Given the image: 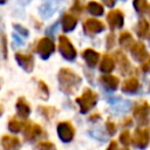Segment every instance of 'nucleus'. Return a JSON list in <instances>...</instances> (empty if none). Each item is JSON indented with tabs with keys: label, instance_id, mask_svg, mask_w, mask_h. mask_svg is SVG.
I'll list each match as a JSON object with an SVG mask.
<instances>
[{
	"label": "nucleus",
	"instance_id": "nucleus-1",
	"mask_svg": "<svg viewBox=\"0 0 150 150\" xmlns=\"http://www.w3.org/2000/svg\"><path fill=\"white\" fill-rule=\"evenodd\" d=\"M57 80H59L60 89L68 95L75 93L81 84V77L68 68L60 69L57 74Z\"/></svg>",
	"mask_w": 150,
	"mask_h": 150
},
{
	"label": "nucleus",
	"instance_id": "nucleus-2",
	"mask_svg": "<svg viewBox=\"0 0 150 150\" xmlns=\"http://www.w3.org/2000/svg\"><path fill=\"white\" fill-rule=\"evenodd\" d=\"M97 102V95L91 91L90 89H86L83 91V94L76 98V103L80 105V111L81 114H86L88 112Z\"/></svg>",
	"mask_w": 150,
	"mask_h": 150
},
{
	"label": "nucleus",
	"instance_id": "nucleus-3",
	"mask_svg": "<svg viewBox=\"0 0 150 150\" xmlns=\"http://www.w3.org/2000/svg\"><path fill=\"white\" fill-rule=\"evenodd\" d=\"M59 50L67 61H73L76 57V49L66 35L59 36Z\"/></svg>",
	"mask_w": 150,
	"mask_h": 150
},
{
	"label": "nucleus",
	"instance_id": "nucleus-4",
	"mask_svg": "<svg viewBox=\"0 0 150 150\" xmlns=\"http://www.w3.org/2000/svg\"><path fill=\"white\" fill-rule=\"evenodd\" d=\"M55 50V43L49 38H42L36 45V53L42 60H47Z\"/></svg>",
	"mask_w": 150,
	"mask_h": 150
},
{
	"label": "nucleus",
	"instance_id": "nucleus-5",
	"mask_svg": "<svg viewBox=\"0 0 150 150\" xmlns=\"http://www.w3.org/2000/svg\"><path fill=\"white\" fill-rule=\"evenodd\" d=\"M56 130H57L59 138H60L62 142H64V143H68V142H70V141L74 138V134H75L74 128H73V125H71L69 122H67V121L60 122V123L57 124Z\"/></svg>",
	"mask_w": 150,
	"mask_h": 150
},
{
	"label": "nucleus",
	"instance_id": "nucleus-6",
	"mask_svg": "<svg viewBox=\"0 0 150 150\" xmlns=\"http://www.w3.org/2000/svg\"><path fill=\"white\" fill-rule=\"evenodd\" d=\"M15 60H16V63H18L25 71H27V73L33 71V68H34V59H33L32 55L16 53V54H15Z\"/></svg>",
	"mask_w": 150,
	"mask_h": 150
},
{
	"label": "nucleus",
	"instance_id": "nucleus-7",
	"mask_svg": "<svg viewBox=\"0 0 150 150\" xmlns=\"http://www.w3.org/2000/svg\"><path fill=\"white\" fill-rule=\"evenodd\" d=\"M104 29V26L101 21L96 20V19H88L86 20V22L83 23V30L87 35H94L97 34L100 32H102Z\"/></svg>",
	"mask_w": 150,
	"mask_h": 150
},
{
	"label": "nucleus",
	"instance_id": "nucleus-8",
	"mask_svg": "<svg viewBox=\"0 0 150 150\" xmlns=\"http://www.w3.org/2000/svg\"><path fill=\"white\" fill-rule=\"evenodd\" d=\"M57 1L59 0H43L42 5L39 7V12L43 19H48L53 15L57 8Z\"/></svg>",
	"mask_w": 150,
	"mask_h": 150
},
{
	"label": "nucleus",
	"instance_id": "nucleus-9",
	"mask_svg": "<svg viewBox=\"0 0 150 150\" xmlns=\"http://www.w3.org/2000/svg\"><path fill=\"white\" fill-rule=\"evenodd\" d=\"M42 134H43V131H42V129H41V127L39 124L30 123V124H27L26 125V129H25V139L28 141V142H33L36 138L41 137Z\"/></svg>",
	"mask_w": 150,
	"mask_h": 150
},
{
	"label": "nucleus",
	"instance_id": "nucleus-10",
	"mask_svg": "<svg viewBox=\"0 0 150 150\" xmlns=\"http://www.w3.org/2000/svg\"><path fill=\"white\" fill-rule=\"evenodd\" d=\"M107 21H108V23H109L111 29L120 28L123 25V14L120 11L110 12L108 14V16H107Z\"/></svg>",
	"mask_w": 150,
	"mask_h": 150
},
{
	"label": "nucleus",
	"instance_id": "nucleus-11",
	"mask_svg": "<svg viewBox=\"0 0 150 150\" xmlns=\"http://www.w3.org/2000/svg\"><path fill=\"white\" fill-rule=\"evenodd\" d=\"M61 23H62V29L67 33V32H71L75 27H76V23H77V19L69 14V13H64L62 15V19H61Z\"/></svg>",
	"mask_w": 150,
	"mask_h": 150
},
{
	"label": "nucleus",
	"instance_id": "nucleus-12",
	"mask_svg": "<svg viewBox=\"0 0 150 150\" xmlns=\"http://www.w3.org/2000/svg\"><path fill=\"white\" fill-rule=\"evenodd\" d=\"M15 108H16V114H18L21 118H27L28 115L30 114V107H29V104L25 101L23 97H19V98H18L16 104H15Z\"/></svg>",
	"mask_w": 150,
	"mask_h": 150
},
{
	"label": "nucleus",
	"instance_id": "nucleus-13",
	"mask_svg": "<svg viewBox=\"0 0 150 150\" xmlns=\"http://www.w3.org/2000/svg\"><path fill=\"white\" fill-rule=\"evenodd\" d=\"M82 56H83L86 63H87L90 68H94V67L97 64V62H98V57H100L98 53L95 52L94 49H86V50L83 52Z\"/></svg>",
	"mask_w": 150,
	"mask_h": 150
},
{
	"label": "nucleus",
	"instance_id": "nucleus-14",
	"mask_svg": "<svg viewBox=\"0 0 150 150\" xmlns=\"http://www.w3.org/2000/svg\"><path fill=\"white\" fill-rule=\"evenodd\" d=\"M100 82L101 84L107 89V90H115L118 86V80L115 76H110V75H105V76H101L100 77Z\"/></svg>",
	"mask_w": 150,
	"mask_h": 150
},
{
	"label": "nucleus",
	"instance_id": "nucleus-15",
	"mask_svg": "<svg viewBox=\"0 0 150 150\" xmlns=\"http://www.w3.org/2000/svg\"><path fill=\"white\" fill-rule=\"evenodd\" d=\"M1 144L5 150H13L18 146H20V141L15 136H4L1 139Z\"/></svg>",
	"mask_w": 150,
	"mask_h": 150
},
{
	"label": "nucleus",
	"instance_id": "nucleus-16",
	"mask_svg": "<svg viewBox=\"0 0 150 150\" xmlns=\"http://www.w3.org/2000/svg\"><path fill=\"white\" fill-rule=\"evenodd\" d=\"M114 67H115L114 60L110 56H108V55L103 56V60H102L101 66H100V69L102 71H104V73H109V71H111L114 69Z\"/></svg>",
	"mask_w": 150,
	"mask_h": 150
},
{
	"label": "nucleus",
	"instance_id": "nucleus-17",
	"mask_svg": "<svg viewBox=\"0 0 150 150\" xmlns=\"http://www.w3.org/2000/svg\"><path fill=\"white\" fill-rule=\"evenodd\" d=\"M87 9L93 15H102L103 14V7L98 2H95V1H90L87 6Z\"/></svg>",
	"mask_w": 150,
	"mask_h": 150
},
{
	"label": "nucleus",
	"instance_id": "nucleus-18",
	"mask_svg": "<svg viewBox=\"0 0 150 150\" xmlns=\"http://www.w3.org/2000/svg\"><path fill=\"white\" fill-rule=\"evenodd\" d=\"M23 127H26V124L21 121H18V120H11L8 122V129L12 131V132H19L23 129Z\"/></svg>",
	"mask_w": 150,
	"mask_h": 150
},
{
	"label": "nucleus",
	"instance_id": "nucleus-19",
	"mask_svg": "<svg viewBox=\"0 0 150 150\" xmlns=\"http://www.w3.org/2000/svg\"><path fill=\"white\" fill-rule=\"evenodd\" d=\"M148 141V132L146 131H141L137 130L135 134V143L138 146H143Z\"/></svg>",
	"mask_w": 150,
	"mask_h": 150
},
{
	"label": "nucleus",
	"instance_id": "nucleus-20",
	"mask_svg": "<svg viewBox=\"0 0 150 150\" xmlns=\"http://www.w3.org/2000/svg\"><path fill=\"white\" fill-rule=\"evenodd\" d=\"M136 88H137V81L135 79H130V80L125 81L124 84H123V90L124 91H128V93L135 91Z\"/></svg>",
	"mask_w": 150,
	"mask_h": 150
},
{
	"label": "nucleus",
	"instance_id": "nucleus-21",
	"mask_svg": "<svg viewBox=\"0 0 150 150\" xmlns=\"http://www.w3.org/2000/svg\"><path fill=\"white\" fill-rule=\"evenodd\" d=\"M39 94H40V96L42 97V100H48V96H49V91H48V87H47V84L43 82V81H39Z\"/></svg>",
	"mask_w": 150,
	"mask_h": 150
},
{
	"label": "nucleus",
	"instance_id": "nucleus-22",
	"mask_svg": "<svg viewBox=\"0 0 150 150\" xmlns=\"http://www.w3.org/2000/svg\"><path fill=\"white\" fill-rule=\"evenodd\" d=\"M38 150H56L52 142H41L38 144Z\"/></svg>",
	"mask_w": 150,
	"mask_h": 150
},
{
	"label": "nucleus",
	"instance_id": "nucleus-23",
	"mask_svg": "<svg viewBox=\"0 0 150 150\" xmlns=\"http://www.w3.org/2000/svg\"><path fill=\"white\" fill-rule=\"evenodd\" d=\"M40 111L48 118H50L55 114V109H53V107H40Z\"/></svg>",
	"mask_w": 150,
	"mask_h": 150
},
{
	"label": "nucleus",
	"instance_id": "nucleus-24",
	"mask_svg": "<svg viewBox=\"0 0 150 150\" xmlns=\"http://www.w3.org/2000/svg\"><path fill=\"white\" fill-rule=\"evenodd\" d=\"M13 27H14V29H15L16 32H19L21 35H23V36H28V35H29L28 29H27V28H25L23 26L18 25V23H14V25H13Z\"/></svg>",
	"mask_w": 150,
	"mask_h": 150
},
{
	"label": "nucleus",
	"instance_id": "nucleus-25",
	"mask_svg": "<svg viewBox=\"0 0 150 150\" xmlns=\"http://www.w3.org/2000/svg\"><path fill=\"white\" fill-rule=\"evenodd\" d=\"M81 11H82V6H81L80 0H75L74 6L71 7V12H74V13H81Z\"/></svg>",
	"mask_w": 150,
	"mask_h": 150
},
{
	"label": "nucleus",
	"instance_id": "nucleus-26",
	"mask_svg": "<svg viewBox=\"0 0 150 150\" xmlns=\"http://www.w3.org/2000/svg\"><path fill=\"white\" fill-rule=\"evenodd\" d=\"M145 4H146L145 0H135V8L141 12V11L144 8V5H145Z\"/></svg>",
	"mask_w": 150,
	"mask_h": 150
},
{
	"label": "nucleus",
	"instance_id": "nucleus-27",
	"mask_svg": "<svg viewBox=\"0 0 150 150\" xmlns=\"http://www.w3.org/2000/svg\"><path fill=\"white\" fill-rule=\"evenodd\" d=\"M120 139H121V142L123 143V144H128L129 143V132L128 131H124L122 135H121V137H120Z\"/></svg>",
	"mask_w": 150,
	"mask_h": 150
},
{
	"label": "nucleus",
	"instance_id": "nucleus-28",
	"mask_svg": "<svg viewBox=\"0 0 150 150\" xmlns=\"http://www.w3.org/2000/svg\"><path fill=\"white\" fill-rule=\"evenodd\" d=\"M2 53H4V57H7V48H6V45H7V41H6V36L2 35Z\"/></svg>",
	"mask_w": 150,
	"mask_h": 150
},
{
	"label": "nucleus",
	"instance_id": "nucleus-29",
	"mask_svg": "<svg viewBox=\"0 0 150 150\" xmlns=\"http://www.w3.org/2000/svg\"><path fill=\"white\" fill-rule=\"evenodd\" d=\"M107 129H108V132H109L110 135H112V134L115 132V125H114V123L107 122Z\"/></svg>",
	"mask_w": 150,
	"mask_h": 150
},
{
	"label": "nucleus",
	"instance_id": "nucleus-30",
	"mask_svg": "<svg viewBox=\"0 0 150 150\" xmlns=\"http://www.w3.org/2000/svg\"><path fill=\"white\" fill-rule=\"evenodd\" d=\"M102 1H103V4L107 5L108 7H111V6L115 5V0H102Z\"/></svg>",
	"mask_w": 150,
	"mask_h": 150
},
{
	"label": "nucleus",
	"instance_id": "nucleus-31",
	"mask_svg": "<svg viewBox=\"0 0 150 150\" xmlns=\"http://www.w3.org/2000/svg\"><path fill=\"white\" fill-rule=\"evenodd\" d=\"M114 45V35H109L108 38V47H111Z\"/></svg>",
	"mask_w": 150,
	"mask_h": 150
},
{
	"label": "nucleus",
	"instance_id": "nucleus-32",
	"mask_svg": "<svg viewBox=\"0 0 150 150\" xmlns=\"http://www.w3.org/2000/svg\"><path fill=\"white\" fill-rule=\"evenodd\" d=\"M115 148H116V142H111L107 150H115Z\"/></svg>",
	"mask_w": 150,
	"mask_h": 150
},
{
	"label": "nucleus",
	"instance_id": "nucleus-33",
	"mask_svg": "<svg viewBox=\"0 0 150 150\" xmlns=\"http://www.w3.org/2000/svg\"><path fill=\"white\" fill-rule=\"evenodd\" d=\"M18 1H19L20 4H22V5H26V4H27V2H29L30 0H18Z\"/></svg>",
	"mask_w": 150,
	"mask_h": 150
},
{
	"label": "nucleus",
	"instance_id": "nucleus-34",
	"mask_svg": "<svg viewBox=\"0 0 150 150\" xmlns=\"http://www.w3.org/2000/svg\"><path fill=\"white\" fill-rule=\"evenodd\" d=\"M2 112H4V108H2V105L0 104V115H2Z\"/></svg>",
	"mask_w": 150,
	"mask_h": 150
},
{
	"label": "nucleus",
	"instance_id": "nucleus-35",
	"mask_svg": "<svg viewBox=\"0 0 150 150\" xmlns=\"http://www.w3.org/2000/svg\"><path fill=\"white\" fill-rule=\"evenodd\" d=\"M7 0H0V5H2V4H5Z\"/></svg>",
	"mask_w": 150,
	"mask_h": 150
},
{
	"label": "nucleus",
	"instance_id": "nucleus-36",
	"mask_svg": "<svg viewBox=\"0 0 150 150\" xmlns=\"http://www.w3.org/2000/svg\"><path fill=\"white\" fill-rule=\"evenodd\" d=\"M122 150H125V149H122Z\"/></svg>",
	"mask_w": 150,
	"mask_h": 150
}]
</instances>
